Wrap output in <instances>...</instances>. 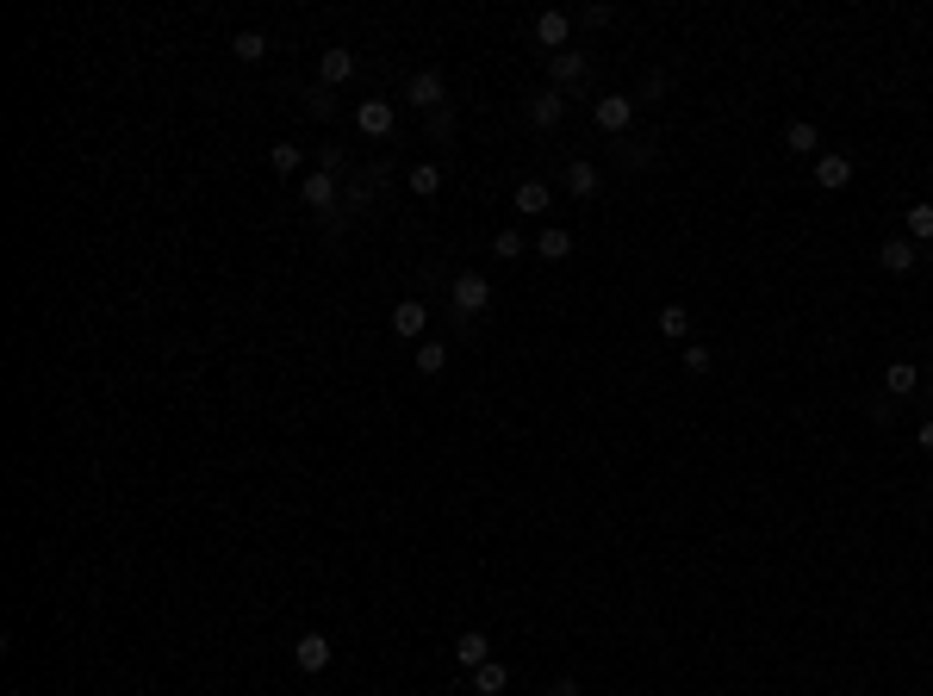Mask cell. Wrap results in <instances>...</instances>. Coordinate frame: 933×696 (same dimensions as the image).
Wrapping results in <instances>:
<instances>
[{"label":"cell","instance_id":"ba28073f","mask_svg":"<svg viewBox=\"0 0 933 696\" xmlns=\"http://www.w3.org/2000/svg\"><path fill=\"white\" fill-rule=\"evenodd\" d=\"M548 75H554L560 94H567V87H585L591 81V56L585 50H560V56H548Z\"/></svg>","mask_w":933,"mask_h":696},{"label":"cell","instance_id":"cb8c5ba5","mask_svg":"<svg viewBox=\"0 0 933 696\" xmlns=\"http://www.w3.org/2000/svg\"><path fill=\"white\" fill-rule=\"evenodd\" d=\"M231 50H237V63H262V56H268V38H262V32H237Z\"/></svg>","mask_w":933,"mask_h":696},{"label":"cell","instance_id":"d6a6232c","mask_svg":"<svg viewBox=\"0 0 933 696\" xmlns=\"http://www.w3.org/2000/svg\"><path fill=\"white\" fill-rule=\"evenodd\" d=\"M915 442H921V448H927V454H933V417H927V423H921V429H915Z\"/></svg>","mask_w":933,"mask_h":696},{"label":"cell","instance_id":"5b68a950","mask_svg":"<svg viewBox=\"0 0 933 696\" xmlns=\"http://www.w3.org/2000/svg\"><path fill=\"white\" fill-rule=\"evenodd\" d=\"M560 119H567V94H560L554 81L535 87V94H529V125H535V131H554Z\"/></svg>","mask_w":933,"mask_h":696},{"label":"cell","instance_id":"4dcf8cb0","mask_svg":"<svg viewBox=\"0 0 933 696\" xmlns=\"http://www.w3.org/2000/svg\"><path fill=\"white\" fill-rule=\"evenodd\" d=\"M685 367H691V373H710V348L691 342V348H685Z\"/></svg>","mask_w":933,"mask_h":696},{"label":"cell","instance_id":"d6986e66","mask_svg":"<svg viewBox=\"0 0 933 696\" xmlns=\"http://www.w3.org/2000/svg\"><path fill=\"white\" fill-rule=\"evenodd\" d=\"M535 255L542 261H567L573 255V230H542V237H535Z\"/></svg>","mask_w":933,"mask_h":696},{"label":"cell","instance_id":"1f68e13d","mask_svg":"<svg viewBox=\"0 0 933 696\" xmlns=\"http://www.w3.org/2000/svg\"><path fill=\"white\" fill-rule=\"evenodd\" d=\"M579 25H585V32H598V25H610V7H585Z\"/></svg>","mask_w":933,"mask_h":696},{"label":"cell","instance_id":"9a60e30c","mask_svg":"<svg viewBox=\"0 0 933 696\" xmlns=\"http://www.w3.org/2000/svg\"><path fill=\"white\" fill-rule=\"evenodd\" d=\"M455 659L467 665V672H479V665L492 659V641H486V628H467L461 641H455Z\"/></svg>","mask_w":933,"mask_h":696},{"label":"cell","instance_id":"2e32d148","mask_svg":"<svg viewBox=\"0 0 933 696\" xmlns=\"http://www.w3.org/2000/svg\"><path fill=\"white\" fill-rule=\"evenodd\" d=\"M598 187H604V174L591 162H567V193L573 199H598Z\"/></svg>","mask_w":933,"mask_h":696},{"label":"cell","instance_id":"4316f807","mask_svg":"<svg viewBox=\"0 0 933 696\" xmlns=\"http://www.w3.org/2000/svg\"><path fill=\"white\" fill-rule=\"evenodd\" d=\"M523 249H529V243L517 237V230H498V237H492V255H498V261H517Z\"/></svg>","mask_w":933,"mask_h":696},{"label":"cell","instance_id":"5bb4252c","mask_svg":"<svg viewBox=\"0 0 933 696\" xmlns=\"http://www.w3.org/2000/svg\"><path fill=\"white\" fill-rule=\"evenodd\" d=\"M878 261H884V274H909L915 261H921V243H909V237H890V243L878 249Z\"/></svg>","mask_w":933,"mask_h":696},{"label":"cell","instance_id":"44dd1931","mask_svg":"<svg viewBox=\"0 0 933 696\" xmlns=\"http://www.w3.org/2000/svg\"><path fill=\"white\" fill-rule=\"evenodd\" d=\"M411 193H417V199H436V193H442V168H436V162H417V168H411Z\"/></svg>","mask_w":933,"mask_h":696},{"label":"cell","instance_id":"4fadbf2b","mask_svg":"<svg viewBox=\"0 0 933 696\" xmlns=\"http://www.w3.org/2000/svg\"><path fill=\"white\" fill-rule=\"evenodd\" d=\"M511 206H517V218H542V212L554 206V187H548V181H517Z\"/></svg>","mask_w":933,"mask_h":696},{"label":"cell","instance_id":"7a4b0ae2","mask_svg":"<svg viewBox=\"0 0 933 696\" xmlns=\"http://www.w3.org/2000/svg\"><path fill=\"white\" fill-rule=\"evenodd\" d=\"M591 119H598V131H604V137H622V131L635 125V94H598Z\"/></svg>","mask_w":933,"mask_h":696},{"label":"cell","instance_id":"ac0fdd59","mask_svg":"<svg viewBox=\"0 0 933 696\" xmlns=\"http://www.w3.org/2000/svg\"><path fill=\"white\" fill-rule=\"evenodd\" d=\"M915 386H921L915 361H890V367H884V392H890V398H909Z\"/></svg>","mask_w":933,"mask_h":696},{"label":"cell","instance_id":"6da1fadb","mask_svg":"<svg viewBox=\"0 0 933 696\" xmlns=\"http://www.w3.org/2000/svg\"><path fill=\"white\" fill-rule=\"evenodd\" d=\"M492 299H498V293H492V280H486V274H473V268L448 280V305H455V317H467V324H473L479 311H492Z\"/></svg>","mask_w":933,"mask_h":696},{"label":"cell","instance_id":"7c38bea8","mask_svg":"<svg viewBox=\"0 0 933 696\" xmlns=\"http://www.w3.org/2000/svg\"><path fill=\"white\" fill-rule=\"evenodd\" d=\"M423 330H430V305H423V299H399V305H392V336L417 342Z\"/></svg>","mask_w":933,"mask_h":696},{"label":"cell","instance_id":"603a6c76","mask_svg":"<svg viewBox=\"0 0 933 696\" xmlns=\"http://www.w3.org/2000/svg\"><path fill=\"white\" fill-rule=\"evenodd\" d=\"M268 168L280 174V181H287V174L305 168V150H293V143H274V150H268Z\"/></svg>","mask_w":933,"mask_h":696},{"label":"cell","instance_id":"83f0119b","mask_svg":"<svg viewBox=\"0 0 933 696\" xmlns=\"http://www.w3.org/2000/svg\"><path fill=\"white\" fill-rule=\"evenodd\" d=\"M305 106H311V119H330V87H305Z\"/></svg>","mask_w":933,"mask_h":696},{"label":"cell","instance_id":"836d02e7","mask_svg":"<svg viewBox=\"0 0 933 696\" xmlns=\"http://www.w3.org/2000/svg\"><path fill=\"white\" fill-rule=\"evenodd\" d=\"M548 696H579V684H573V678H560V684H554Z\"/></svg>","mask_w":933,"mask_h":696},{"label":"cell","instance_id":"ffe728a7","mask_svg":"<svg viewBox=\"0 0 933 696\" xmlns=\"http://www.w3.org/2000/svg\"><path fill=\"white\" fill-rule=\"evenodd\" d=\"M909 243H933V199H915L909 206Z\"/></svg>","mask_w":933,"mask_h":696},{"label":"cell","instance_id":"f1b7e54d","mask_svg":"<svg viewBox=\"0 0 933 696\" xmlns=\"http://www.w3.org/2000/svg\"><path fill=\"white\" fill-rule=\"evenodd\" d=\"M318 168H324V174H343V150H336V143H324V150H318Z\"/></svg>","mask_w":933,"mask_h":696},{"label":"cell","instance_id":"277c9868","mask_svg":"<svg viewBox=\"0 0 933 696\" xmlns=\"http://www.w3.org/2000/svg\"><path fill=\"white\" fill-rule=\"evenodd\" d=\"M355 131L361 137H392V131H399V106H392L386 94L380 100H361L355 106Z\"/></svg>","mask_w":933,"mask_h":696},{"label":"cell","instance_id":"e0dca14e","mask_svg":"<svg viewBox=\"0 0 933 696\" xmlns=\"http://www.w3.org/2000/svg\"><path fill=\"white\" fill-rule=\"evenodd\" d=\"M784 150H790V156H815V150H822V131H815L809 119L784 125Z\"/></svg>","mask_w":933,"mask_h":696},{"label":"cell","instance_id":"7402d4cb","mask_svg":"<svg viewBox=\"0 0 933 696\" xmlns=\"http://www.w3.org/2000/svg\"><path fill=\"white\" fill-rule=\"evenodd\" d=\"M504 684H511V672H504L498 659H486V665H479V672H473V690H479V696H498Z\"/></svg>","mask_w":933,"mask_h":696},{"label":"cell","instance_id":"52a82bcc","mask_svg":"<svg viewBox=\"0 0 933 696\" xmlns=\"http://www.w3.org/2000/svg\"><path fill=\"white\" fill-rule=\"evenodd\" d=\"M853 174H859V168H853V156H840V150H822V156H815V187L846 193V187H853Z\"/></svg>","mask_w":933,"mask_h":696},{"label":"cell","instance_id":"8992f818","mask_svg":"<svg viewBox=\"0 0 933 696\" xmlns=\"http://www.w3.org/2000/svg\"><path fill=\"white\" fill-rule=\"evenodd\" d=\"M405 100H411V106H423V112H442V100H448L442 69H417V75L405 81Z\"/></svg>","mask_w":933,"mask_h":696},{"label":"cell","instance_id":"8fae6325","mask_svg":"<svg viewBox=\"0 0 933 696\" xmlns=\"http://www.w3.org/2000/svg\"><path fill=\"white\" fill-rule=\"evenodd\" d=\"M293 659H299V672H324V665L336 659V641L311 628V634H299V641H293Z\"/></svg>","mask_w":933,"mask_h":696},{"label":"cell","instance_id":"f546056e","mask_svg":"<svg viewBox=\"0 0 933 696\" xmlns=\"http://www.w3.org/2000/svg\"><path fill=\"white\" fill-rule=\"evenodd\" d=\"M666 87H672V75H666V69H654V75H647V87H641V94H647V100H660Z\"/></svg>","mask_w":933,"mask_h":696},{"label":"cell","instance_id":"3957f363","mask_svg":"<svg viewBox=\"0 0 933 696\" xmlns=\"http://www.w3.org/2000/svg\"><path fill=\"white\" fill-rule=\"evenodd\" d=\"M573 25H579V19H567V13L548 7V13H535L529 32H535V44H542L548 56H560V50H573Z\"/></svg>","mask_w":933,"mask_h":696},{"label":"cell","instance_id":"30bf717a","mask_svg":"<svg viewBox=\"0 0 933 696\" xmlns=\"http://www.w3.org/2000/svg\"><path fill=\"white\" fill-rule=\"evenodd\" d=\"M299 199H305V206L318 212V218H330V212H336V174H324V168H311L305 181H299Z\"/></svg>","mask_w":933,"mask_h":696},{"label":"cell","instance_id":"d4e9b609","mask_svg":"<svg viewBox=\"0 0 933 696\" xmlns=\"http://www.w3.org/2000/svg\"><path fill=\"white\" fill-rule=\"evenodd\" d=\"M660 330H666L672 342H685V336H691V311H685V305H666V311H660Z\"/></svg>","mask_w":933,"mask_h":696},{"label":"cell","instance_id":"484cf974","mask_svg":"<svg viewBox=\"0 0 933 696\" xmlns=\"http://www.w3.org/2000/svg\"><path fill=\"white\" fill-rule=\"evenodd\" d=\"M448 367V348L442 342H417V373H442Z\"/></svg>","mask_w":933,"mask_h":696},{"label":"cell","instance_id":"9c48e42d","mask_svg":"<svg viewBox=\"0 0 933 696\" xmlns=\"http://www.w3.org/2000/svg\"><path fill=\"white\" fill-rule=\"evenodd\" d=\"M355 50H343V44H330L324 56H318V87H349L355 81Z\"/></svg>","mask_w":933,"mask_h":696}]
</instances>
